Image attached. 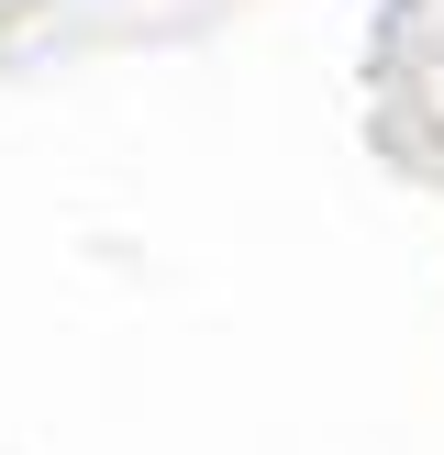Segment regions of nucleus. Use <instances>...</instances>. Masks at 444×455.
<instances>
[]
</instances>
